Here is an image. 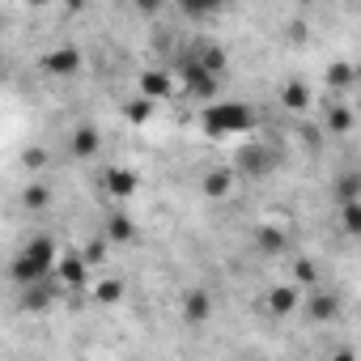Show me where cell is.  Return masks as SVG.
Listing matches in <instances>:
<instances>
[{"instance_id":"6da1fadb","label":"cell","mask_w":361,"mask_h":361,"mask_svg":"<svg viewBox=\"0 0 361 361\" xmlns=\"http://www.w3.org/2000/svg\"><path fill=\"white\" fill-rule=\"evenodd\" d=\"M56 255H60L56 238L35 234V238H26V243L13 251V259H9V276H13L18 285L43 281V276H51V272H56Z\"/></svg>"},{"instance_id":"7a4b0ae2","label":"cell","mask_w":361,"mask_h":361,"mask_svg":"<svg viewBox=\"0 0 361 361\" xmlns=\"http://www.w3.org/2000/svg\"><path fill=\"white\" fill-rule=\"evenodd\" d=\"M251 123H255V111H251L247 102H238V98H213V102L204 106V115H200V128H204V136H213V140L243 136V132H251Z\"/></svg>"},{"instance_id":"3957f363","label":"cell","mask_w":361,"mask_h":361,"mask_svg":"<svg viewBox=\"0 0 361 361\" xmlns=\"http://www.w3.org/2000/svg\"><path fill=\"white\" fill-rule=\"evenodd\" d=\"M217 90H221V77H217V73H209L200 60L183 56V94H188V98H196V102H213V98H217Z\"/></svg>"},{"instance_id":"277c9868","label":"cell","mask_w":361,"mask_h":361,"mask_svg":"<svg viewBox=\"0 0 361 361\" xmlns=\"http://www.w3.org/2000/svg\"><path fill=\"white\" fill-rule=\"evenodd\" d=\"M56 281L60 289H85L90 285V264L81 251H68V255H56Z\"/></svg>"},{"instance_id":"5b68a950","label":"cell","mask_w":361,"mask_h":361,"mask_svg":"<svg viewBox=\"0 0 361 361\" xmlns=\"http://www.w3.org/2000/svg\"><path fill=\"white\" fill-rule=\"evenodd\" d=\"M56 298H60V281H56V272L51 276H43V281H30V285H22V310H47V306H56Z\"/></svg>"},{"instance_id":"8992f818","label":"cell","mask_w":361,"mask_h":361,"mask_svg":"<svg viewBox=\"0 0 361 361\" xmlns=\"http://www.w3.org/2000/svg\"><path fill=\"white\" fill-rule=\"evenodd\" d=\"M264 306H268V314H272V319L293 314V310L302 306V285H298V281H289V285H272V289L264 293Z\"/></svg>"},{"instance_id":"52a82bcc","label":"cell","mask_w":361,"mask_h":361,"mask_svg":"<svg viewBox=\"0 0 361 361\" xmlns=\"http://www.w3.org/2000/svg\"><path fill=\"white\" fill-rule=\"evenodd\" d=\"M136 188H140L136 170H128V166H106L102 170V192L111 200H128V196H136Z\"/></svg>"},{"instance_id":"ba28073f","label":"cell","mask_w":361,"mask_h":361,"mask_svg":"<svg viewBox=\"0 0 361 361\" xmlns=\"http://www.w3.org/2000/svg\"><path fill=\"white\" fill-rule=\"evenodd\" d=\"M136 94H145V98H153V102H166V98L174 94V77L161 73V68H145V73L136 77Z\"/></svg>"},{"instance_id":"9c48e42d","label":"cell","mask_w":361,"mask_h":361,"mask_svg":"<svg viewBox=\"0 0 361 361\" xmlns=\"http://www.w3.org/2000/svg\"><path fill=\"white\" fill-rule=\"evenodd\" d=\"M68 153H73L77 161L98 157V153H102V132H98L94 123H77V132H73V140H68Z\"/></svg>"},{"instance_id":"30bf717a","label":"cell","mask_w":361,"mask_h":361,"mask_svg":"<svg viewBox=\"0 0 361 361\" xmlns=\"http://www.w3.org/2000/svg\"><path fill=\"white\" fill-rule=\"evenodd\" d=\"M77 68H81V51L77 47H51L43 56V73L47 77H73Z\"/></svg>"},{"instance_id":"8fae6325","label":"cell","mask_w":361,"mask_h":361,"mask_svg":"<svg viewBox=\"0 0 361 361\" xmlns=\"http://www.w3.org/2000/svg\"><path fill=\"white\" fill-rule=\"evenodd\" d=\"M302 298H306V310H310L314 323H336V319H340V298H336V293L314 289V293H302Z\"/></svg>"},{"instance_id":"7c38bea8","label":"cell","mask_w":361,"mask_h":361,"mask_svg":"<svg viewBox=\"0 0 361 361\" xmlns=\"http://www.w3.org/2000/svg\"><path fill=\"white\" fill-rule=\"evenodd\" d=\"M200 192H204L209 200H226V196H234V170H230V166H213V170L204 174Z\"/></svg>"},{"instance_id":"4fadbf2b","label":"cell","mask_w":361,"mask_h":361,"mask_svg":"<svg viewBox=\"0 0 361 361\" xmlns=\"http://www.w3.org/2000/svg\"><path fill=\"white\" fill-rule=\"evenodd\" d=\"M192 60H200L209 73H217V77H226V68H230V60H226V47H217V43H200V47H192L188 51Z\"/></svg>"},{"instance_id":"5bb4252c","label":"cell","mask_w":361,"mask_h":361,"mask_svg":"<svg viewBox=\"0 0 361 361\" xmlns=\"http://www.w3.org/2000/svg\"><path fill=\"white\" fill-rule=\"evenodd\" d=\"M213 314V298H209V289H192L188 298H183V319L188 323H204Z\"/></svg>"},{"instance_id":"9a60e30c","label":"cell","mask_w":361,"mask_h":361,"mask_svg":"<svg viewBox=\"0 0 361 361\" xmlns=\"http://www.w3.org/2000/svg\"><path fill=\"white\" fill-rule=\"evenodd\" d=\"M272 166H276V153H272L268 145H255V149L243 153V170H247L251 178H255V174H268Z\"/></svg>"},{"instance_id":"2e32d148","label":"cell","mask_w":361,"mask_h":361,"mask_svg":"<svg viewBox=\"0 0 361 361\" xmlns=\"http://www.w3.org/2000/svg\"><path fill=\"white\" fill-rule=\"evenodd\" d=\"M255 247H259L264 255H281V251L289 247V238H285L281 226H259V230H255Z\"/></svg>"},{"instance_id":"e0dca14e","label":"cell","mask_w":361,"mask_h":361,"mask_svg":"<svg viewBox=\"0 0 361 361\" xmlns=\"http://www.w3.org/2000/svg\"><path fill=\"white\" fill-rule=\"evenodd\" d=\"M153 111H157V102H153V98H145V94H136L132 102H123V119H128V123H149V119H153Z\"/></svg>"},{"instance_id":"ac0fdd59","label":"cell","mask_w":361,"mask_h":361,"mask_svg":"<svg viewBox=\"0 0 361 361\" xmlns=\"http://www.w3.org/2000/svg\"><path fill=\"white\" fill-rule=\"evenodd\" d=\"M132 234H136L132 217H123V213H111L106 217V243H132Z\"/></svg>"},{"instance_id":"d6986e66","label":"cell","mask_w":361,"mask_h":361,"mask_svg":"<svg viewBox=\"0 0 361 361\" xmlns=\"http://www.w3.org/2000/svg\"><path fill=\"white\" fill-rule=\"evenodd\" d=\"M174 5L183 9L188 18H213V13L226 9V0H174Z\"/></svg>"},{"instance_id":"ffe728a7","label":"cell","mask_w":361,"mask_h":361,"mask_svg":"<svg viewBox=\"0 0 361 361\" xmlns=\"http://www.w3.org/2000/svg\"><path fill=\"white\" fill-rule=\"evenodd\" d=\"M281 102H285L289 111H306V106H310V90H306L302 81H289V85L281 90Z\"/></svg>"},{"instance_id":"44dd1931","label":"cell","mask_w":361,"mask_h":361,"mask_svg":"<svg viewBox=\"0 0 361 361\" xmlns=\"http://www.w3.org/2000/svg\"><path fill=\"white\" fill-rule=\"evenodd\" d=\"M51 204V192H47V183H30L26 192H22V209H30V213H43Z\"/></svg>"},{"instance_id":"7402d4cb","label":"cell","mask_w":361,"mask_h":361,"mask_svg":"<svg viewBox=\"0 0 361 361\" xmlns=\"http://www.w3.org/2000/svg\"><path fill=\"white\" fill-rule=\"evenodd\" d=\"M340 226H344V234H361V204L357 200H340Z\"/></svg>"},{"instance_id":"603a6c76","label":"cell","mask_w":361,"mask_h":361,"mask_svg":"<svg viewBox=\"0 0 361 361\" xmlns=\"http://www.w3.org/2000/svg\"><path fill=\"white\" fill-rule=\"evenodd\" d=\"M327 85H331V90H348V85H353V68H348V64H331V68H327Z\"/></svg>"},{"instance_id":"cb8c5ba5","label":"cell","mask_w":361,"mask_h":361,"mask_svg":"<svg viewBox=\"0 0 361 361\" xmlns=\"http://www.w3.org/2000/svg\"><path fill=\"white\" fill-rule=\"evenodd\" d=\"M327 128H331V132H348V128H353V111H348V106H331V111H327Z\"/></svg>"},{"instance_id":"d4e9b609","label":"cell","mask_w":361,"mask_h":361,"mask_svg":"<svg viewBox=\"0 0 361 361\" xmlns=\"http://www.w3.org/2000/svg\"><path fill=\"white\" fill-rule=\"evenodd\" d=\"M119 293H123V281H98V285H94V298L106 302V306L119 302Z\"/></svg>"},{"instance_id":"484cf974","label":"cell","mask_w":361,"mask_h":361,"mask_svg":"<svg viewBox=\"0 0 361 361\" xmlns=\"http://www.w3.org/2000/svg\"><path fill=\"white\" fill-rule=\"evenodd\" d=\"M357 188H361V178L348 170V174H340V183H336V196H340V200H357Z\"/></svg>"},{"instance_id":"4316f807","label":"cell","mask_w":361,"mask_h":361,"mask_svg":"<svg viewBox=\"0 0 361 361\" xmlns=\"http://www.w3.org/2000/svg\"><path fill=\"white\" fill-rule=\"evenodd\" d=\"M22 161H26L30 170H43V166H47V149H39V145H30V149L22 153Z\"/></svg>"},{"instance_id":"83f0119b","label":"cell","mask_w":361,"mask_h":361,"mask_svg":"<svg viewBox=\"0 0 361 361\" xmlns=\"http://www.w3.org/2000/svg\"><path fill=\"white\" fill-rule=\"evenodd\" d=\"M132 5H136V13H145V18H157L170 0H132Z\"/></svg>"},{"instance_id":"f1b7e54d","label":"cell","mask_w":361,"mask_h":361,"mask_svg":"<svg viewBox=\"0 0 361 361\" xmlns=\"http://www.w3.org/2000/svg\"><path fill=\"white\" fill-rule=\"evenodd\" d=\"M81 255H85V264H102L106 243H102V238H98V243H85V247H81Z\"/></svg>"},{"instance_id":"f546056e","label":"cell","mask_w":361,"mask_h":361,"mask_svg":"<svg viewBox=\"0 0 361 361\" xmlns=\"http://www.w3.org/2000/svg\"><path fill=\"white\" fill-rule=\"evenodd\" d=\"M298 281H302V285L314 281V268H310V264H298Z\"/></svg>"}]
</instances>
